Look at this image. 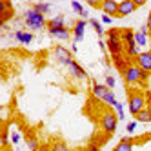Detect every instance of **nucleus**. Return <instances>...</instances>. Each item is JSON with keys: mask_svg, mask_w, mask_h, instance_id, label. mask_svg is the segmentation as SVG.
<instances>
[{"mask_svg": "<svg viewBox=\"0 0 151 151\" xmlns=\"http://www.w3.org/2000/svg\"><path fill=\"white\" fill-rule=\"evenodd\" d=\"M124 73V80H126V84L127 86H131V84H138V82H146L147 80V71H144L142 68H140L138 66V64L135 62H131V64H129V66L122 71Z\"/></svg>", "mask_w": 151, "mask_h": 151, "instance_id": "f257e3e1", "label": "nucleus"}, {"mask_svg": "<svg viewBox=\"0 0 151 151\" xmlns=\"http://www.w3.org/2000/svg\"><path fill=\"white\" fill-rule=\"evenodd\" d=\"M46 15L44 13H40V11H37L35 7H31V9H27V11L24 13V22H26V26L29 27V29H42L46 26V18H44Z\"/></svg>", "mask_w": 151, "mask_h": 151, "instance_id": "f03ea898", "label": "nucleus"}, {"mask_svg": "<svg viewBox=\"0 0 151 151\" xmlns=\"http://www.w3.org/2000/svg\"><path fill=\"white\" fill-rule=\"evenodd\" d=\"M106 46H107V49H109L111 55H115V53H122L124 51V40H122V33H120V31L111 29Z\"/></svg>", "mask_w": 151, "mask_h": 151, "instance_id": "7ed1b4c3", "label": "nucleus"}, {"mask_svg": "<svg viewBox=\"0 0 151 151\" xmlns=\"http://www.w3.org/2000/svg\"><path fill=\"white\" fill-rule=\"evenodd\" d=\"M127 107H129V113H131V115H137L140 109H144V107H146V96H144V93L133 91L131 95H129Z\"/></svg>", "mask_w": 151, "mask_h": 151, "instance_id": "20e7f679", "label": "nucleus"}, {"mask_svg": "<svg viewBox=\"0 0 151 151\" xmlns=\"http://www.w3.org/2000/svg\"><path fill=\"white\" fill-rule=\"evenodd\" d=\"M116 120H118V115H115L113 111H106L100 118V126L102 129L107 133V135H111L116 131Z\"/></svg>", "mask_w": 151, "mask_h": 151, "instance_id": "39448f33", "label": "nucleus"}, {"mask_svg": "<svg viewBox=\"0 0 151 151\" xmlns=\"http://www.w3.org/2000/svg\"><path fill=\"white\" fill-rule=\"evenodd\" d=\"M135 62H137L144 71L151 73V51H140L138 57L135 58Z\"/></svg>", "mask_w": 151, "mask_h": 151, "instance_id": "423d86ee", "label": "nucleus"}, {"mask_svg": "<svg viewBox=\"0 0 151 151\" xmlns=\"http://www.w3.org/2000/svg\"><path fill=\"white\" fill-rule=\"evenodd\" d=\"M138 6L133 2V0H122V2H118V17H127L131 15Z\"/></svg>", "mask_w": 151, "mask_h": 151, "instance_id": "0eeeda50", "label": "nucleus"}, {"mask_svg": "<svg viewBox=\"0 0 151 151\" xmlns=\"http://www.w3.org/2000/svg\"><path fill=\"white\" fill-rule=\"evenodd\" d=\"M55 58H57L60 64H64V66H69V64L73 62L69 51H68L66 47H62V46H57V47H55Z\"/></svg>", "mask_w": 151, "mask_h": 151, "instance_id": "6e6552de", "label": "nucleus"}, {"mask_svg": "<svg viewBox=\"0 0 151 151\" xmlns=\"http://www.w3.org/2000/svg\"><path fill=\"white\" fill-rule=\"evenodd\" d=\"M88 22L89 20H78L77 24H75V29H73V33H75V37H73V42H82L84 40V31H86V26H88Z\"/></svg>", "mask_w": 151, "mask_h": 151, "instance_id": "1a4fd4ad", "label": "nucleus"}, {"mask_svg": "<svg viewBox=\"0 0 151 151\" xmlns=\"http://www.w3.org/2000/svg\"><path fill=\"white\" fill-rule=\"evenodd\" d=\"M113 57V62H115V66L120 69V71H124L129 64H131V58H129L127 55H124V51L122 53H115V55H111Z\"/></svg>", "mask_w": 151, "mask_h": 151, "instance_id": "9d476101", "label": "nucleus"}, {"mask_svg": "<svg viewBox=\"0 0 151 151\" xmlns=\"http://www.w3.org/2000/svg\"><path fill=\"white\" fill-rule=\"evenodd\" d=\"M100 9H102V13H107L111 17H118V2L116 0H104Z\"/></svg>", "mask_w": 151, "mask_h": 151, "instance_id": "9b49d317", "label": "nucleus"}, {"mask_svg": "<svg viewBox=\"0 0 151 151\" xmlns=\"http://www.w3.org/2000/svg\"><path fill=\"white\" fill-rule=\"evenodd\" d=\"M47 31L51 37H55L58 40H69V29L66 26L64 27H47Z\"/></svg>", "mask_w": 151, "mask_h": 151, "instance_id": "f8f14e48", "label": "nucleus"}, {"mask_svg": "<svg viewBox=\"0 0 151 151\" xmlns=\"http://www.w3.org/2000/svg\"><path fill=\"white\" fill-rule=\"evenodd\" d=\"M109 89H111V88H107L106 84H96V82H95V84H93V96L104 102V99H106V95L109 93Z\"/></svg>", "mask_w": 151, "mask_h": 151, "instance_id": "ddd939ff", "label": "nucleus"}, {"mask_svg": "<svg viewBox=\"0 0 151 151\" xmlns=\"http://www.w3.org/2000/svg\"><path fill=\"white\" fill-rule=\"evenodd\" d=\"M147 26H142V29H138L137 31V33H135V42H137V44L140 46V47H146L147 46Z\"/></svg>", "mask_w": 151, "mask_h": 151, "instance_id": "4468645a", "label": "nucleus"}, {"mask_svg": "<svg viewBox=\"0 0 151 151\" xmlns=\"http://www.w3.org/2000/svg\"><path fill=\"white\" fill-rule=\"evenodd\" d=\"M0 17H2V22H7L9 17H13L11 4H9L7 0H0Z\"/></svg>", "mask_w": 151, "mask_h": 151, "instance_id": "2eb2a0df", "label": "nucleus"}, {"mask_svg": "<svg viewBox=\"0 0 151 151\" xmlns=\"http://www.w3.org/2000/svg\"><path fill=\"white\" fill-rule=\"evenodd\" d=\"M69 69H71V73H73V77H77V78H80V80H86V78H88V73H86L75 60L69 64Z\"/></svg>", "mask_w": 151, "mask_h": 151, "instance_id": "dca6fc26", "label": "nucleus"}, {"mask_svg": "<svg viewBox=\"0 0 151 151\" xmlns=\"http://www.w3.org/2000/svg\"><path fill=\"white\" fill-rule=\"evenodd\" d=\"M15 38H17V42H20V44H26V46L33 42V35L27 33V31H22V29H18L17 33H15Z\"/></svg>", "mask_w": 151, "mask_h": 151, "instance_id": "f3484780", "label": "nucleus"}, {"mask_svg": "<svg viewBox=\"0 0 151 151\" xmlns=\"http://www.w3.org/2000/svg\"><path fill=\"white\" fill-rule=\"evenodd\" d=\"M71 7H73V11L77 13V15H80L82 18H86V20H89V13H88V9H84V6L78 2V0H73L71 2Z\"/></svg>", "mask_w": 151, "mask_h": 151, "instance_id": "a211bd4d", "label": "nucleus"}, {"mask_svg": "<svg viewBox=\"0 0 151 151\" xmlns=\"http://www.w3.org/2000/svg\"><path fill=\"white\" fill-rule=\"evenodd\" d=\"M115 149H116V151H131V149H133V140L129 138V137H124L120 142L115 146Z\"/></svg>", "mask_w": 151, "mask_h": 151, "instance_id": "6ab92c4d", "label": "nucleus"}, {"mask_svg": "<svg viewBox=\"0 0 151 151\" xmlns=\"http://www.w3.org/2000/svg\"><path fill=\"white\" fill-rule=\"evenodd\" d=\"M138 53H140V46L137 44V42H131V44L126 46V55H127L129 58H137Z\"/></svg>", "mask_w": 151, "mask_h": 151, "instance_id": "aec40b11", "label": "nucleus"}, {"mask_svg": "<svg viewBox=\"0 0 151 151\" xmlns=\"http://www.w3.org/2000/svg\"><path fill=\"white\" fill-rule=\"evenodd\" d=\"M135 116H137V120H138V122H144V124H146V122H151L149 109H146V107H144V109H140V111H138Z\"/></svg>", "mask_w": 151, "mask_h": 151, "instance_id": "412c9836", "label": "nucleus"}, {"mask_svg": "<svg viewBox=\"0 0 151 151\" xmlns=\"http://www.w3.org/2000/svg\"><path fill=\"white\" fill-rule=\"evenodd\" d=\"M64 26H66V20H64L62 15H58V17H55V18H51L49 24H47V27H64Z\"/></svg>", "mask_w": 151, "mask_h": 151, "instance_id": "4be33fe9", "label": "nucleus"}, {"mask_svg": "<svg viewBox=\"0 0 151 151\" xmlns=\"http://www.w3.org/2000/svg\"><path fill=\"white\" fill-rule=\"evenodd\" d=\"M122 40H124V44H131V42H135V31L131 29H124L122 31Z\"/></svg>", "mask_w": 151, "mask_h": 151, "instance_id": "5701e85b", "label": "nucleus"}, {"mask_svg": "<svg viewBox=\"0 0 151 151\" xmlns=\"http://www.w3.org/2000/svg\"><path fill=\"white\" fill-rule=\"evenodd\" d=\"M37 11H40V13H44V15H47L49 11H51V6L47 4V2H38V4H35L33 6Z\"/></svg>", "mask_w": 151, "mask_h": 151, "instance_id": "b1692460", "label": "nucleus"}, {"mask_svg": "<svg viewBox=\"0 0 151 151\" xmlns=\"http://www.w3.org/2000/svg\"><path fill=\"white\" fill-rule=\"evenodd\" d=\"M89 24L93 26V29L96 31V33H99V37H102L104 35V29H102V24L99 22V20H96V18H89Z\"/></svg>", "mask_w": 151, "mask_h": 151, "instance_id": "393cba45", "label": "nucleus"}, {"mask_svg": "<svg viewBox=\"0 0 151 151\" xmlns=\"http://www.w3.org/2000/svg\"><path fill=\"white\" fill-rule=\"evenodd\" d=\"M104 102H106V104H109V106H115V104L118 102V100L115 99V93H113L111 89H109V93L106 95V99H104Z\"/></svg>", "mask_w": 151, "mask_h": 151, "instance_id": "a878e982", "label": "nucleus"}, {"mask_svg": "<svg viewBox=\"0 0 151 151\" xmlns=\"http://www.w3.org/2000/svg\"><path fill=\"white\" fill-rule=\"evenodd\" d=\"M113 107H115V111H116V115H118V120H124V106H122L120 102H116Z\"/></svg>", "mask_w": 151, "mask_h": 151, "instance_id": "bb28decb", "label": "nucleus"}, {"mask_svg": "<svg viewBox=\"0 0 151 151\" xmlns=\"http://www.w3.org/2000/svg\"><path fill=\"white\" fill-rule=\"evenodd\" d=\"M27 147H29V149H38V142H37V138H35L33 135L27 137Z\"/></svg>", "mask_w": 151, "mask_h": 151, "instance_id": "cd10ccee", "label": "nucleus"}, {"mask_svg": "<svg viewBox=\"0 0 151 151\" xmlns=\"http://www.w3.org/2000/svg\"><path fill=\"white\" fill-rule=\"evenodd\" d=\"M100 20H102V24H107V26H109V24L113 22V17H111V15H107V13H102Z\"/></svg>", "mask_w": 151, "mask_h": 151, "instance_id": "c85d7f7f", "label": "nucleus"}, {"mask_svg": "<svg viewBox=\"0 0 151 151\" xmlns=\"http://www.w3.org/2000/svg\"><path fill=\"white\" fill-rule=\"evenodd\" d=\"M86 2H88L91 7H96V9H99V7L102 6V2H104V0H86Z\"/></svg>", "mask_w": 151, "mask_h": 151, "instance_id": "c756f323", "label": "nucleus"}, {"mask_svg": "<svg viewBox=\"0 0 151 151\" xmlns=\"http://www.w3.org/2000/svg\"><path fill=\"white\" fill-rule=\"evenodd\" d=\"M115 84H116L115 77H106V86L107 88H115Z\"/></svg>", "mask_w": 151, "mask_h": 151, "instance_id": "7c9ffc66", "label": "nucleus"}, {"mask_svg": "<svg viewBox=\"0 0 151 151\" xmlns=\"http://www.w3.org/2000/svg\"><path fill=\"white\" fill-rule=\"evenodd\" d=\"M137 122H138V120H133V122H129V124H127V127H126V129H127V133H133L135 129H137Z\"/></svg>", "mask_w": 151, "mask_h": 151, "instance_id": "2f4dec72", "label": "nucleus"}, {"mask_svg": "<svg viewBox=\"0 0 151 151\" xmlns=\"http://www.w3.org/2000/svg\"><path fill=\"white\" fill-rule=\"evenodd\" d=\"M11 142H13L15 146H17V144L20 142V133H17V131H15V133L11 135Z\"/></svg>", "mask_w": 151, "mask_h": 151, "instance_id": "473e14b6", "label": "nucleus"}, {"mask_svg": "<svg viewBox=\"0 0 151 151\" xmlns=\"http://www.w3.org/2000/svg\"><path fill=\"white\" fill-rule=\"evenodd\" d=\"M53 149H62V151H66L68 147H66V144H62V142H57L55 146H53Z\"/></svg>", "mask_w": 151, "mask_h": 151, "instance_id": "72a5a7b5", "label": "nucleus"}, {"mask_svg": "<svg viewBox=\"0 0 151 151\" xmlns=\"http://www.w3.org/2000/svg\"><path fill=\"white\" fill-rule=\"evenodd\" d=\"M146 26H147V29H149V33H151V13H149V17H147V22H146Z\"/></svg>", "mask_w": 151, "mask_h": 151, "instance_id": "f704fd0d", "label": "nucleus"}, {"mask_svg": "<svg viewBox=\"0 0 151 151\" xmlns=\"http://www.w3.org/2000/svg\"><path fill=\"white\" fill-rule=\"evenodd\" d=\"M133 2H135L137 6H144V4L147 2V0H133Z\"/></svg>", "mask_w": 151, "mask_h": 151, "instance_id": "c9c22d12", "label": "nucleus"}, {"mask_svg": "<svg viewBox=\"0 0 151 151\" xmlns=\"http://www.w3.org/2000/svg\"><path fill=\"white\" fill-rule=\"evenodd\" d=\"M71 51H73V53H77V51H78V47H77V42H73V46H71Z\"/></svg>", "mask_w": 151, "mask_h": 151, "instance_id": "e433bc0d", "label": "nucleus"}, {"mask_svg": "<svg viewBox=\"0 0 151 151\" xmlns=\"http://www.w3.org/2000/svg\"><path fill=\"white\" fill-rule=\"evenodd\" d=\"M147 109H149V115H151V106H149V107H147Z\"/></svg>", "mask_w": 151, "mask_h": 151, "instance_id": "4c0bfd02", "label": "nucleus"}, {"mask_svg": "<svg viewBox=\"0 0 151 151\" xmlns=\"http://www.w3.org/2000/svg\"><path fill=\"white\" fill-rule=\"evenodd\" d=\"M20 2H24V0H20Z\"/></svg>", "mask_w": 151, "mask_h": 151, "instance_id": "58836bf2", "label": "nucleus"}]
</instances>
